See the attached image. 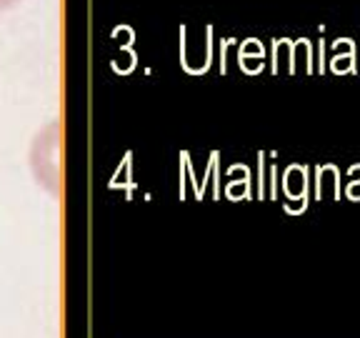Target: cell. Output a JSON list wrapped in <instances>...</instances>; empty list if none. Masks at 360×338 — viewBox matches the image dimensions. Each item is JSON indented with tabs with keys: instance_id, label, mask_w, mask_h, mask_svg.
Returning a JSON list of instances; mask_svg holds the SVG:
<instances>
[{
	"instance_id": "cell-1",
	"label": "cell",
	"mask_w": 360,
	"mask_h": 338,
	"mask_svg": "<svg viewBox=\"0 0 360 338\" xmlns=\"http://www.w3.org/2000/svg\"><path fill=\"white\" fill-rule=\"evenodd\" d=\"M63 128L58 120H53L45 130H40L33 143V173L43 188L51 193H60L63 188Z\"/></svg>"
},
{
	"instance_id": "cell-2",
	"label": "cell",
	"mask_w": 360,
	"mask_h": 338,
	"mask_svg": "<svg viewBox=\"0 0 360 338\" xmlns=\"http://www.w3.org/2000/svg\"><path fill=\"white\" fill-rule=\"evenodd\" d=\"M18 0H0V11H6V8H11V6H15Z\"/></svg>"
}]
</instances>
